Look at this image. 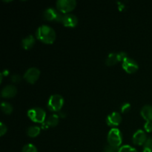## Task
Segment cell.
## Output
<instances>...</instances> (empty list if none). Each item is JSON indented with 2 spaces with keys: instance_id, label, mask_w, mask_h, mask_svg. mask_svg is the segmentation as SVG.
<instances>
[{
  "instance_id": "6da1fadb",
  "label": "cell",
  "mask_w": 152,
  "mask_h": 152,
  "mask_svg": "<svg viewBox=\"0 0 152 152\" xmlns=\"http://www.w3.org/2000/svg\"><path fill=\"white\" fill-rule=\"evenodd\" d=\"M36 37L45 44H52L56 39V32L48 25H41L36 31Z\"/></svg>"
},
{
  "instance_id": "7a4b0ae2",
  "label": "cell",
  "mask_w": 152,
  "mask_h": 152,
  "mask_svg": "<svg viewBox=\"0 0 152 152\" xmlns=\"http://www.w3.org/2000/svg\"><path fill=\"white\" fill-rule=\"evenodd\" d=\"M107 139H108V145L119 148V146L121 145L122 141H123V136H122L121 132L118 129L113 128L108 132Z\"/></svg>"
},
{
  "instance_id": "3957f363",
  "label": "cell",
  "mask_w": 152,
  "mask_h": 152,
  "mask_svg": "<svg viewBox=\"0 0 152 152\" xmlns=\"http://www.w3.org/2000/svg\"><path fill=\"white\" fill-rule=\"evenodd\" d=\"M28 116L32 121L38 123H43L45 120L46 113L42 108L35 107L28 111Z\"/></svg>"
},
{
  "instance_id": "277c9868",
  "label": "cell",
  "mask_w": 152,
  "mask_h": 152,
  "mask_svg": "<svg viewBox=\"0 0 152 152\" xmlns=\"http://www.w3.org/2000/svg\"><path fill=\"white\" fill-rule=\"evenodd\" d=\"M64 105V99L61 95H51L48 101V108L51 111H59Z\"/></svg>"
},
{
  "instance_id": "5b68a950",
  "label": "cell",
  "mask_w": 152,
  "mask_h": 152,
  "mask_svg": "<svg viewBox=\"0 0 152 152\" xmlns=\"http://www.w3.org/2000/svg\"><path fill=\"white\" fill-rule=\"evenodd\" d=\"M77 6L75 0H58L56 1V7L58 10L62 13H68L72 11Z\"/></svg>"
},
{
  "instance_id": "8992f818",
  "label": "cell",
  "mask_w": 152,
  "mask_h": 152,
  "mask_svg": "<svg viewBox=\"0 0 152 152\" xmlns=\"http://www.w3.org/2000/svg\"><path fill=\"white\" fill-rule=\"evenodd\" d=\"M43 18L48 21H55L62 22L64 15L61 12L57 11L53 7H48L43 12Z\"/></svg>"
},
{
  "instance_id": "52a82bcc",
  "label": "cell",
  "mask_w": 152,
  "mask_h": 152,
  "mask_svg": "<svg viewBox=\"0 0 152 152\" xmlns=\"http://www.w3.org/2000/svg\"><path fill=\"white\" fill-rule=\"evenodd\" d=\"M40 76V71L37 68H30L26 71V72L24 74V79L26 80L28 83L31 84H34L36 81L39 79Z\"/></svg>"
},
{
  "instance_id": "ba28073f",
  "label": "cell",
  "mask_w": 152,
  "mask_h": 152,
  "mask_svg": "<svg viewBox=\"0 0 152 152\" xmlns=\"http://www.w3.org/2000/svg\"><path fill=\"white\" fill-rule=\"evenodd\" d=\"M123 68L129 74H133L138 70V64L134 59L127 57L123 61Z\"/></svg>"
},
{
  "instance_id": "9c48e42d",
  "label": "cell",
  "mask_w": 152,
  "mask_h": 152,
  "mask_svg": "<svg viewBox=\"0 0 152 152\" xmlns=\"http://www.w3.org/2000/svg\"><path fill=\"white\" fill-rule=\"evenodd\" d=\"M62 23L65 27L74 28L78 23V19L75 15L72 14V13H66L63 16Z\"/></svg>"
},
{
  "instance_id": "30bf717a",
  "label": "cell",
  "mask_w": 152,
  "mask_h": 152,
  "mask_svg": "<svg viewBox=\"0 0 152 152\" xmlns=\"http://www.w3.org/2000/svg\"><path fill=\"white\" fill-rule=\"evenodd\" d=\"M122 121V117L118 112H112L107 117L106 123L110 126H117L120 124Z\"/></svg>"
},
{
  "instance_id": "8fae6325",
  "label": "cell",
  "mask_w": 152,
  "mask_h": 152,
  "mask_svg": "<svg viewBox=\"0 0 152 152\" xmlns=\"http://www.w3.org/2000/svg\"><path fill=\"white\" fill-rule=\"evenodd\" d=\"M147 137L146 134H145V132L142 130H138L134 134L133 137H132V141L134 144L138 145H144V143L146 141Z\"/></svg>"
},
{
  "instance_id": "7c38bea8",
  "label": "cell",
  "mask_w": 152,
  "mask_h": 152,
  "mask_svg": "<svg viewBox=\"0 0 152 152\" xmlns=\"http://www.w3.org/2000/svg\"><path fill=\"white\" fill-rule=\"evenodd\" d=\"M17 93V89L14 86L7 85L4 86L1 91V95L4 98H12Z\"/></svg>"
},
{
  "instance_id": "4fadbf2b",
  "label": "cell",
  "mask_w": 152,
  "mask_h": 152,
  "mask_svg": "<svg viewBox=\"0 0 152 152\" xmlns=\"http://www.w3.org/2000/svg\"><path fill=\"white\" fill-rule=\"evenodd\" d=\"M141 116L146 121H152V106L150 105H145L142 108L140 111Z\"/></svg>"
},
{
  "instance_id": "5bb4252c",
  "label": "cell",
  "mask_w": 152,
  "mask_h": 152,
  "mask_svg": "<svg viewBox=\"0 0 152 152\" xmlns=\"http://www.w3.org/2000/svg\"><path fill=\"white\" fill-rule=\"evenodd\" d=\"M35 43V38L32 35L27 36L26 37L22 39V48L25 50H29L34 46Z\"/></svg>"
},
{
  "instance_id": "9a60e30c",
  "label": "cell",
  "mask_w": 152,
  "mask_h": 152,
  "mask_svg": "<svg viewBox=\"0 0 152 152\" xmlns=\"http://www.w3.org/2000/svg\"><path fill=\"white\" fill-rule=\"evenodd\" d=\"M48 127H55L59 123V115L58 114H52L45 122Z\"/></svg>"
},
{
  "instance_id": "2e32d148",
  "label": "cell",
  "mask_w": 152,
  "mask_h": 152,
  "mask_svg": "<svg viewBox=\"0 0 152 152\" xmlns=\"http://www.w3.org/2000/svg\"><path fill=\"white\" fill-rule=\"evenodd\" d=\"M118 62H120V60H119L117 53H111L107 57L105 63L108 66H111V65H114L115 64H117Z\"/></svg>"
},
{
  "instance_id": "e0dca14e",
  "label": "cell",
  "mask_w": 152,
  "mask_h": 152,
  "mask_svg": "<svg viewBox=\"0 0 152 152\" xmlns=\"http://www.w3.org/2000/svg\"><path fill=\"white\" fill-rule=\"evenodd\" d=\"M40 133V128L39 126H30L28 129H27V134L31 137H36L38 136Z\"/></svg>"
},
{
  "instance_id": "ac0fdd59",
  "label": "cell",
  "mask_w": 152,
  "mask_h": 152,
  "mask_svg": "<svg viewBox=\"0 0 152 152\" xmlns=\"http://www.w3.org/2000/svg\"><path fill=\"white\" fill-rule=\"evenodd\" d=\"M1 109L4 114H10L13 111V107L10 103L7 102H2L1 104Z\"/></svg>"
},
{
  "instance_id": "d6986e66",
  "label": "cell",
  "mask_w": 152,
  "mask_h": 152,
  "mask_svg": "<svg viewBox=\"0 0 152 152\" xmlns=\"http://www.w3.org/2000/svg\"><path fill=\"white\" fill-rule=\"evenodd\" d=\"M22 152H38L37 147L33 144H27L22 148Z\"/></svg>"
},
{
  "instance_id": "ffe728a7",
  "label": "cell",
  "mask_w": 152,
  "mask_h": 152,
  "mask_svg": "<svg viewBox=\"0 0 152 152\" xmlns=\"http://www.w3.org/2000/svg\"><path fill=\"white\" fill-rule=\"evenodd\" d=\"M118 152H137V151L134 147L129 145H126L120 147Z\"/></svg>"
},
{
  "instance_id": "44dd1931",
  "label": "cell",
  "mask_w": 152,
  "mask_h": 152,
  "mask_svg": "<svg viewBox=\"0 0 152 152\" xmlns=\"http://www.w3.org/2000/svg\"><path fill=\"white\" fill-rule=\"evenodd\" d=\"M144 148H146V149H149L152 151V138L149 137L146 140L145 142L143 145Z\"/></svg>"
},
{
  "instance_id": "7402d4cb",
  "label": "cell",
  "mask_w": 152,
  "mask_h": 152,
  "mask_svg": "<svg viewBox=\"0 0 152 152\" xmlns=\"http://www.w3.org/2000/svg\"><path fill=\"white\" fill-rule=\"evenodd\" d=\"M119 149H120L119 148L111 146V145H107V146L105 147L104 152H118Z\"/></svg>"
},
{
  "instance_id": "603a6c76",
  "label": "cell",
  "mask_w": 152,
  "mask_h": 152,
  "mask_svg": "<svg viewBox=\"0 0 152 152\" xmlns=\"http://www.w3.org/2000/svg\"><path fill=\"white\" fill-rule=\"evenodd\" d=\"M131 109V104L128 103V102H126V103L123 104L121 107V111H123V113L128 112V111H130Z\"/></svg>"
},
{
  "instance_id": "cb8c5ba5",
  "label": "cell",
  "mask_w": 152,
  "mask_h": 152,
  "mask_svg": "<svg viewBox=\"0 0 152 152\" xmlns=\"http://www.w3.org/2000/svg\"><path fill=\"white\" fill-rule=\"evenodd\" d=\"M144 129L148 132H152V121H146L144 126Z\"/></svg>"
},
{
  "instance_id": "d4e9b609",
  "label": "cell",
  "mask_w": 152,
  "mask_h": 152,
  "mask_svg": "<svg viewBox=\"0 0 152 152\" xmlns=\"http://www.w3.org/2000/svg\"><path fill=\"white\" fill-rule=\"evenodd\" d=\"M7 132V126L3 123H0V135L3 136Z\"/></svg>"
},
{
  "instance_id": "484cf974",
  "label": "cell",
  "mask_w": 152,
  "mask_h": 152,
  "mask_svg": "<svg viewBox=\"0 0 152 152\" xmlns=\"http://www.w3.org/2000/svg\"><path fill=\"white\" fill-rule=\"evenodd\" d=\"M119 57V60L120 61H123L125 59L128 57L127 53L126 52H120V53H117Z\"/></svg>"
},
{
  "instance_id": "4316f807",
  "label": "cell",
  "mask_w": 152,
  "mask_h": 152,
  "mask_svg": "<svg viewBox=\"0 0 152 152\" xmlns=\"http://www.w3.org/2000/svg\"><path fill=\"white\" fill-rule=\"evenodd\" d=\"M11 80L13 83H19L21 80V77L18 74H14L11 77Z\"/></svg>"
}]
</instances>
